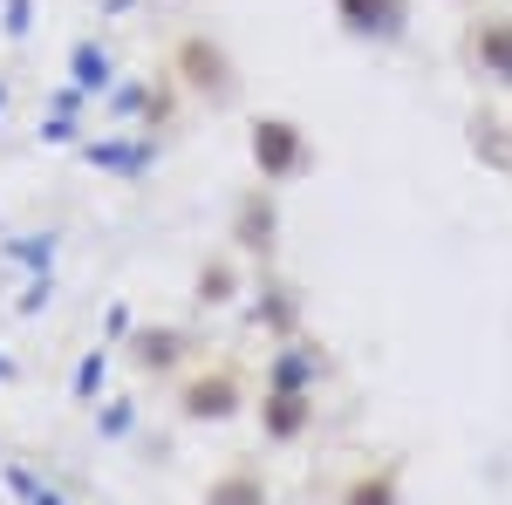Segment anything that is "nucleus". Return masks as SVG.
Segmentation results:
<instances>
[{"instance_id": "obj_1", "label": "nucleus", "mask_w": 512, "mask_h": 505, "mask_svg": "<svg viewBox=\"0 0 512 505\" xmlns=\"http://www.w3.org/2000/svg\"><path fill=\"white\" fill-rule=\"evenodd\" d=\"M253 164H260L267 185H287V178H301V164H308V137L287 117H260L253 123Z\"/></svg>"}, {"instance_id": "obj_2", "label": "nucleus", "mask_w": 512, "mask_h": 505, "mask_svg": "<svg viewBox=\"0 0 512 505\" xmlns=\"http://www.w3.org/2000/svg\"><path fill=\"white\" fill-rule=\"evenodd\" d=\"M342 28L349 35H369V41H396L403 21H410V0H335Z\"/></svg>"}, {"instance_id": "obj_3", "label": "nucleus", "mask_w": 512, "mask_h": 505, "mask_svg": "<svg viewBox=\"0 0 512 505\" xmlns=\"http://www.w3.org/2000/svg\"><path fill=\"white\" fill-rule=\"evenodd\" d=\"M239 410V383L226 376V369H212V376H198V383H185V417H233Z\"/></svg>"}, {"instance_id": "obj_4", "label": "nucleus", "mask_w": 512, "mask_h": 505, "mask_svg": "<svg viewBox=\"0 0 512 505\" xmlns=\"http://www.w3.org/2000/svg\"><path fill=\"white\" fill-rule=\"evenodd\" d=\"M472 55H478V69H485L492 82H512V21H478Z\"/></svg>"}, {"instance_id": "obj_5", "label": "nucleus", "mask_w": 512, "mask_h": 505, "mask_svg": "<svg viewBox=\"0 0 512 505\" xmlns=\"http://www.w3.org/2000/svg\"><path fill=\"white\" fill-rule=\"evenodd\" d=\"M301 424H308V396L294 383H280L274 396H267V430H274V437H301Z\"/></svg>"}, {"instance_id": "obj_6", "label": "nucleus", "mask_w": 512, "mask_h": 505, "mask_svg": "<svg viewBox=\"0 0 512 505\" xmlns=\"http://www.w3.org/2000/svg\"><path fill=\"white\" fill-rule=\"evenodd\" d=\"M205 505H267V485H260L253 471H233V478H219V485L205 492Z\"/></svg>"}, {"instance_id": "obj_7", "label": "nucleus", "mask_w": 512, "mask_h": 505, "mask_svg": "<svg viewBox=\"0 0 512 505\" xmlns=\"http://www.w3.org/2000/svg\"><path fill=\"white\" fill-rule=\"evenodd\" d=\"M349 505H396V485L390 478H362V485L349 492Z\"/></svg>"}]
</instances>
